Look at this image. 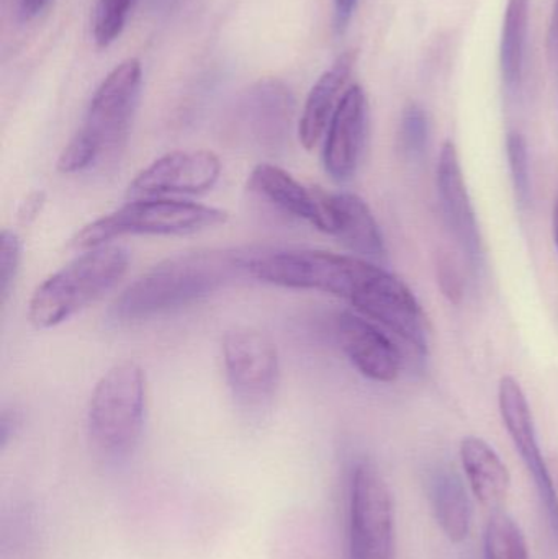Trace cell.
<instances>
[{
  "mask_svg": "<svg viewBox=\"0 0 558 559\" xmlns=\"http://www.w3.org/2000/svg\"><path fill=\"white\" fill-rule=\"evenodd\" d=\"M146 416V378L134 361L111 367L95 384L87 411L91 442L105 459L121 460L133 452Z\"/></svg>",
  "mask_w": 558,
  "mask_h": 559,
  "instance_id": "4",
  "label": "cell"
},
{
  "mask_svg": "<svg viewBox=\"0 0 558 559\" xmlns=\"http://www.w3.org/2000/svg\"><path fill=\"white\" fill-rule=\"evenodd\" d=\"M336 334L341 348L360 374L377 383H392L399 378L402 368L399 348L369 319L341 312Z\"/></svg>",
  "mask_w": 558,
  "mask_h": 559,
  "instance_id": "14",
  "label": "cell"
},
{
  "mask_svg": "<svg viewBox=\"0 0 558 559\" xmlns=\"http://www.w3.org/2000/svg\"><path fill=\"white\" fill-rule=\"evenodd\" d=\"M141 85L140 59H124L108 72L92 95L81 128L59 156V173H84L123 147L140 102Z\"/></svg>",
  "mask_w": 558,
  "mask_h": 559,
  "instance_id": "2",
  "label": "cell"
},
{
  "mask_svg": "<svg viewBox=\"0 0 558 559\" xmlns=\"http://www.w3.org/2000/svg\"><path fill=\"white\" fill-rule=\"evenodd\" d=\"M372 262L324 251H278L252 255L249 275L294 289L330 293L351 301Z\"/></svg>",
  "mask_w": 558,
  "mask_h": 559,
  "instance_id": "6",
  "label": "cell"
},
{
  "mask_svg": "<svg viewBox=\"0 0 558 559\" xmlns=\"http://www.w3.org/2000/svg\"><path fill=\"white\" fill-rule=\"evenodd\" d=\"M349 559H395V508L382 473L369 460L354 465L349 483Z\"/></svg>",
  "mask_w": 558,
  "mask_h": 559,
  "instance_id": "7",
  "label": "cell"
},
{
  "mask_svg": "<svg viewBox=\"0 0 558 559\" xmlns=\"http://www.w3.org/2000/svg\"><path fill=\"white\" fill-rule=\"evenodd\" d=\"M438 285L444 298L452 305H461L464 298V282L454 261L448 255H441L438 261Z\"/></svg>",
  "mask_w": 558,
  "mask_h": 559,
  "instance_id": "26",
  "label": "cell"
},
{
  "mask_svg": "<svg viewBox=\"0 0 558 559\" xmlns=\"http://www.w3.org/2000/svg\"><path fill=\"white\" fill-rule=\"evenodd\" d=\"M223 364L238 406L261 416L271 406L281 378L274 342L252 329L229 331L223 338Z\"/></svg>",
  "mask_w": 558,
  "mask_h": 559,
  "instance_id": "8",
  "label": "cell"
},
{
  "mask_svg": "<svg viewBox=\"0 0 558 559\" xmlns=\"http://www.w3.org/2000/svg\"><path fill=\"white\" fill-rule=\"evenodd\" d=\"M22 262V242L10 229L0 233V298L2 302L9 298L10 289L15 283Z\"/></svg>",
  "mask_w": 558,
  "mask_h": 559,
  "instance_id": "25",
  "label": "cell"
},
{
  "mask_svg": "<svg viewBox=\"0 0 558 559\" xmlns=\"http://www.w3.org/2000/svg\"><path fill=\"white\" fill-rule=\"evenodd\" d=\"M547 58L553 68L558 69V0L550 16L549 32H547Z\"/></svg>",
  "mask_w": 558,
  "mask_h": 559,
  "instance_id": "28",
  "label": "cell"
},
{
  "mask_svg": "<svg viewBox=\"0 0 558 559\" xmlns=\"http://www.w3.org/2000/svg\"><path fill=\"white\" fill-rule=\"evenodd\" d=\"M354 64L356 52H343L311 87L298 121V138L305 150H314L327 134L337 105L346 94Z\"/></svg>",
  "mask_w": 558,
  "mask_h": 559,
  "instance_id": "16",
  "label": "cell"
},
{
  "mask_svg": "<svg viewBox=\"0 0 558 559\" xmlns=\"http://www.w3.org/2000/svg\"><path fill=\"white\" fill-rule=\"evenodd\" d=\"M349 302L364 318L389 329L422 354L428 352V318L412 289L395 275L373 264Z\"/></svg>",
  "mask_w": 558,
  "mask_h": 559,
  "instance_id": "9",
  "label": "cell"
},
{
  "mask_svg": "<svg viewBox=\"0 0 558 559\" xmlns=\"http://www.w3.org/2000/svg\"><path fill=\"white\" fill-rule=\"evenodd\" d=\"M16 417L15 414L7 413L3 411L2 417H0V445H5L7 440L12 437L15 432Z\"/></svg>",
  "mask_w": 558,
  "mask_h": 559,
  "instance_id": "30",
  "label": "cell"
},
{
  "mask_svg": "<svg viewBox=\"0 0 558 559\" xmlns=\"http://www.w3.org/2000/svg\"><path fill=\"white\" fill-rule=\"evenodd\" d=\"M461 460L475 499L490 511H500L511 489V475L494 447L480 437L461 443Z\"/></svg>",
  "mask_w": 558,
  "mask_h": 559,
  "instance_id": "18",
  "label": "cell"
},
{
  "mask_svg": "<svg viewBox=\"0 0 558 559\" xmlns=\"http://www.w3.org/2000/svg\"><path fill=\"white\" fill-rule=\"evenodd\" d=\"M507 154L518 203L521 206H527L531 197V176L526 138L517 131L508 134Z\"/></svg>",
  "mask_w": 558,
  "mask_h": 559,
  "instance_id": "24",
  "label": "cell"
},
{
  "mask_svg": "<svg viewBox=\"0 0 558 559\" xmlns=\"http://www.w3.org/2000/svg\"><path fill=\"white\" fill-rule=\"evenodd\" d=\"M553 231H554V241H556V246L558 249V195L556 197V203H554Z\"/></svg>",
  "mask_w": 558,
  "mask_h": 559,
  "instance_id": "31",
  "label": "cell"
},
{
  "mask_svg": "<svg viewBox=\"0 0 558 559\" xmlns=\"http://www.w3.org/2000/svg\"><path fill=\"white\" fill-rule=\"evenodd\" d=\"M228 222V213L215 206L154 197L131 199L107 216L88 223L75 235L74 246L98 248L123 236L192 235Z\"/></svg>",
  "mask_w": 558,
  "mask_h": 559,
  "instance_id": "5",
  "label": "cell"
},
{
  "mask_svg": "<svg viewBox=\"0 0 558 559\" xmlns=\"http://www.w3.org/2000/svg\"><path fill=\"white\" fill-rule=\"evenodd\" d=\"M333 236L346 248L369 262H382L387 255L382 231L369 205L354 193H331Z\"/></svg>",
  "mask_w": 558,
  "mask_h": 559,
  "instance_id": "17",
  "label": "cell"
},
{
  "mask_svg": "<svg viewBox=\"0 0 558 559\" xmlns=\"http://www.w3.org/2000/svg\"><path fill=\"white\" fill-rule=\"evenodd\" d=\"M252 255L239 249H205L173 255L121 292L110 308L118 324L144 321L209 298L249 275Z\"/></svg>",
  "mask_w": 558,
  "mask_h": 559,
  "instance_id": "1",
  "label": "cell"
},
{
  "mask_svg": "<svg viewBox=\"0 0 558 559\" xmlns=\"http://www.w3.org/2000/svg\"><path fill=\"white\" fill-rule=\"evenodd\" d=\"M429 140V118L425 108L409 104L400 121V146L405 156L416 159L425 153Z\"/></svg>",
  "mask_w": 558,
  "mask_h": 559,
  "instance_id": "23",
  "label": "cell"
},
{
  "mask_svg": "<svg viewBox=\"0 0 558 559\" xmlns=\"http://www.w3.org/2000/svg\"><path fill=\"white\" fill-rule=\"evenodd\" d=\"M134 0H97L92 16V36L98 48H107L123 32Z\"/></svg>",
  "mask_w": 558,
  "mask_h": 559,
  "instance_id": "22",
  "label": "cell"
},
{
  "mask_svg": "<svg viewBox=\"0 0 558 559\" xmlns=\"http://www.w3.org/2000/svg\"><path fill=\"white\" fill-rule=\"evenodd\" d=\"M438 187L449 226L472 264H478L482 259L480 231L462 174L458 147L452 141H446L439 154Z\"/></svg>",
  "mask_w": 558,
  "mask_h": 559,
  "instance_id": "15",
  "label": "cell"
},
{
  "mask_svg": "<svg viewBox=\"0 0 558 559\" xmlns=\"http://www.w3.org/2000/svg\"><path fill=\"white\" fill-rule=\"evenodd\" d=\"M357 0H334V26L337 32H344L353 19Z\"/></svg>",
  "mask_w": 558,
  "mask_h": 559,
  "instance_id": "27",
  "label": "cell"
},
{
  "mask_svg": "<svg viewBox=\"0 0 558 559\" xmlns=\"http://www.w3.org/2000/svg\"><path fill=\"white\" fill-rule=\"evenodd\" d=\"M295 115V97L278 79H262L239 98L235 128L249 146L274 154L287 144Z\"/></svg>",
  "mask_w": 558,
  "mask_h": 559,
  "instance_id": "10",
  "label": "cell"
},
{
  "mask_svg": "<svg viewBox=\"0 0 558 559\" xmlns=\"http://www.w3.org/2000/svg\"><path fill=\"white\" fill-rule=\"evenodd\" d=\"M222 176V160L212 151H174L141 170L128 186L130 199L200 195Z\"/></svg>",
  "mask_w": 558,
  "mask_h": 559,
  "instance_id": "11",
  "label": "cell"
},
{
  "mask_svg": "<svg viewBox=\"0 0 558 559\" xmlns=\"http://www.w3.org/2000/svg\"><path fill=\"white\" fill-rule=\"evenodd\" d=\"M530 29V0H508L501 33V74L508 88L520 87Z\"/></svg>",
  "mask_w": 558,
  "mask_h": 559,
  "instance_id": "20",
  "label": "cell"
},
{
  "mask_svg": "<svg viewBox=\"0 0 558 559\" xmlns=\"http://www.w3.org/2000/svg\"><path fill=\"white\" fill-rule=\"evenodd\" d=\"M429 499L439 527L452 544H462L471 534L472 502L461 476L439 468L429 479Z\"/></svg>",
  "mask_w": 558,
  "mask_h": 559,
  "instance_id": "19",
  "label": "cell"
},
{
  "mask_svg": "<svg viewBox=\"0 0 558 559\" xmlns=\"http://www.w3.org/2000/svg\"><path fill=\"white\" fill-rule=\"evenodd\" d=\"M366 92L360 85L347 87L324 134V170L336 182L353 179L359 167L367 134Z\"/></svg>",
  "mask_w": 558,
  "mask_h": 559,
  "instance_id": "13",
  "label": "cell"
},
{
  "mask_svg": "<svg viewBox=\"0 0 558 559\" xmlns=\"http://www.w3.org/2000/svg\"><path fill=\"white\" fill-rule=\"evenodd\" d=\"M52 0H20V15L25 20L38 16Z\"/></svg>",
  "mask_w": 558,
  "mask_h": 559,
  "instance_id": "29",
  "label": "cell"
},
{
  "mask_svg": "<svg viewBox=\"0 0 558 559\" xmlns=\"http://www.w3.org/2000/svg\"><path fill=\"white\" fill-rule=\"evenodd\" d=\"M249 190L292 218L304 219L327 235H333L331 193L307 187L274 164H259L251 173Z\"/></svg>",
  "mask_w": 558,
  "mask_h": 559,
  "instance_id": "12",
  "label": "cell"
},
{
  "mask_svg": "<svg viewBox=\"0 0 558 559\" xmlns=\"http://www.w3.org/2000/svg\"><path fill=\"white\" fill-rule=\"evenodd\" d=\"M485 559H531L520 524L503 511H495L485 528Z\"/></svg>",
  "mask_w": 558,
  "mask_h": 559,
  "instance_id": "21",
  "label": "cell"
},
{
  "mask_svg": "<svg viewBox=\"0 0 558 559\" xmlns=\"http://www.w3.org/2000/svg\"><path fill=\"white\" fill-rule=\"evenodd\" d=\"M130 254L121 246H98L69 262L33 292L28 318L38 329L68 321L107 295L127 275Z\"/></svg>",
  "mask_w": 558,
  "mask_h": 559,
  "instance_id": "3",
  "label": "cell"
}]
</instances>
